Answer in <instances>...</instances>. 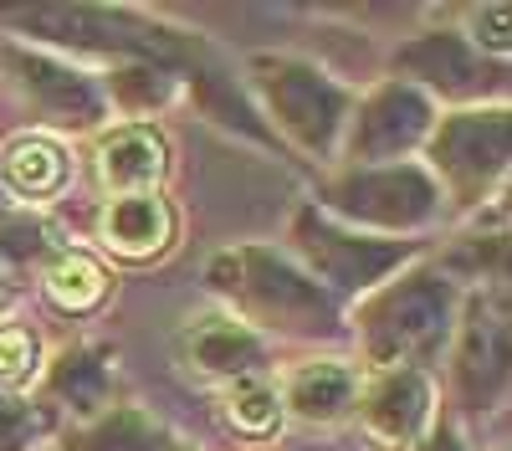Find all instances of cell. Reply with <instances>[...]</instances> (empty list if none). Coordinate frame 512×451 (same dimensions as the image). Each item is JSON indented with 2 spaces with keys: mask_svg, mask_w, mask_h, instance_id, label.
<instances>
[{
  "mask_svg": "<svg viewBox=\"0 0 512 451\" xmlns=\"http://www.w3.org/2000/svg\"><path fill=\"white\" fill-rule=\"evenodd\" d=\"M0 67L16 82V93L52 123V129H98L113 113L103 98V82L93 72H82L52 52H31V47H11L0 41Z\"/></svg>",
  "mask_w": 512,
  "mask_h": 451,
  "instance_id": "9",
  "label": "cell"
},
{
  "mask_svg": "<svg viewBox=\"0 0 512 451\" xmlns=\"http://www.w3.org/2000/svg\"><path fill=\"white\" fill-rule=\"evenodd\" d=\"M41 369H47V349H41L36 328L0 323V395H16V390L36 385Z\"/></svg>",
  "mask_w": 512,
  "mask_h": 451,
  "instance_id": "23",
  "label": "cell"
},
{
  "mask_svg": "<svg viewBox=\"0 0 512 451\" xmlns=\"http://www.w3.org/2000/svg\"><path fill=\"white\" fill-rule=\"evenodd\" d=\"M180 349H185V364L205 380H246V375H267V359H272V344L246 328L236 313H200L190 318V328L180 334Z\"/></svg>",
  "mask_w": 512,
  "mask_h": 451,
  "instance_id": "13",
  "label": "cell"
},
{
  "mask_svg": "<svg viewBox=\"0 0 512 451\" xmlns=\"http://www.w3.org/2000/svg\"><path fill=\"white\" fill-rule=\"evenodd\" d=\"M451 395L461 410L487 416L507 400V313L502 293L472 298L456 318V349H451Z\"/></svg>",
  "mask_w": 512,
  "mask_h": 451,
  "instance_id": "10",
  "label": "cell"
},
{
  "mask_svg": "<svg viewBox=\"0 0 512 451\" xmlns=\"http://www.w3.org/2000/svg\"><path fill=\"white\" fill-rule=\"evenodd\" d=\"M0 21L31 31L36 41H52V47L103 52L118 62H149L169 72H175V62L200 57L195 36L144 21L134 11H108V6H31V11H0Z\"/></svg>",
  "mask_w": 512,
  "mask_h": 451,
  "instance_id": "3",
  "label": "cell"
},
{
  "mask_svg": "<svg viewBox=\"0 0 512 451\" xmlns=\"http://www.w3.org/2000/svg\"><path fill=\"white\" fill-rule=\"evenodd\" d=\"M395 72H405V82L420 88L425 98L441 93L451 103H477V108L487 93H502V77H507L502 62H487L461 31H446V26L420 31L410 47H400Z\"/></svg>",
  "mask_w": 512,
  "mask_h": 451,
  "instance_id": "11",
  "label": "cell"
},
{
  "mask_svg": "<svg viewBox=\"0 0 512 451\" xmlns=\"http://www.w3.org/2000/svg\"><path fill=\"white\" fill-rule=\"evenodd\" d=\"M292 246L303 257L308 277L323 287V293H374L379 282H390L410 257H415V241H395V236H364L338 226L333 216H323L318 205H303L292 216Z\"/></svg>",
  "mask_w": 512,
  "mask_h": 451,
  "instance_id": "6",
  "label": "cell"
},
{
  "mask_svg": "<svg viewBox=\"0 0 512 451\" xmlns=\"http://www.w3.org/2000/svg\"><path fill=\"white\" fill-rule=\"evenodd\" d=\"M410 451H466V441L456 436V426H451V421H436V426L425 431Z\"/></svg>",
  "mask_w": 512,
  "mask_h": 451,
  "instance_id": "26",
  "label": "cell"
},
{
  "mask_svg": "<svg viewBox=\"0 0 512 451\" xmlns=\"http://www.w3.org/2000/svg\"><path fill=\"white\" fill-rule=\"evenodd\" d=\"M441 185L431 180V170L415 159L405 164H369V170H344L323 185V216H338L354 226H369L379 236L405 241L410 231H425L441 216Z\"/></svg>",
  "mask_w": 512,
  "mask_h": 451,
  "instance_id": "5",
  "label": "cell"
},
{
  "mask_svg": "<svg viewBox=\"0 0 512 451\" xmlns=\"http://www.w3.org/2000/svg\"><path fill=\"white\" fill-rule=\"evenodd\" d=\"M16 308V277H11V267L0 262V323H6V313Z\"/></svg>",
  "mask_w": 512,
  "mask_h": 451,
  "instance_id": "27",
  "label": "cell"
},
{
  "mask_svg": "<svg viewBox=\"0 0 512 451\" xmlns=\"http://www.w3.org/2000/svg\"><path fill=\"white\" fill-rule=\"evenodd\" d=\"M41 293H47V303L67 318H82V313H98L113 293V277L108 267L93 257V252H72V246H62V252L47 262V272H41Z\"/></svg>",
  "mask_w": 512,
  "mask_h": 451,
  "instance_id": "19",
  "label": "cell"
},
{
  "mask_svg": "<svg viewBox=\"0 0 512 451\" xmlns=\"http://www.w3.org/2000/svg\"><path fill=\"white\" fill-rule=\"evenodd\" d=\"M210 287L231 303V313L256 334H287V339H328L344 328L338 298L287 262L272 246H231L210 262Z\"/></svg>",
  "mask_w": 512,
  "mask_h": 451,
  "instance_id": "2",
  "label": "cell"
},
{
  "mask_svg": "<svg viewBox=\"0 0 512 451\" xmlns=\"http://www.w3.org/2000/svg\"><path fill=\"white\" fill-rule=\"evenodd\" d=\"M436 129V98H425L420 88H410L405 77H390L379 88L354 103L349 129H344V149L349 170H369V164H405L415 149H425Z\"/></svg>",
  "mask_w": 512,
  "mask_h": 451,
  "instance_id": "8",
  "label": "cell"
},
{
  "mask_svg": "<svg viewBox=\"0 0 512 451\" xmlns=\"http://www.w3.org/2000/svg\"><path fill=\"white\" fill-rule=\"evenodd\" d=\"M52 431V410L21 400V395H0V451H36V441Z\"/></svg>",
  "mask_w": 512,
  "mask_h": 451,
  "instance_id": "24",
  "label": "cell"
},
{
  "mask_svg": "<svg viewBox=\"0 0 512 451\" xmlns=\"http://www.w3.org/2000/svg\"><path fill=\"white\" fill-rule=\"evenodd\" d=\"M67 451H169V436L139 405H108L98 421L67 436Z\"/></svg>",
  "mask_w": 512,
  "mask_h": 451,
  "instance_id": "20",
  "label": "cell"
},
{
  "mask_svg": "<svg viewBox=\"0 0 512 451\" xmlns=\"http://www.w3.org/2000/svg\"><path fill=\"white\" fill-rule=\"evenodd\" d=\"M359 369L349 359H303L297 369H287L282 380V416H297L308 426H333L354 416L359 405Z\"/></svg>",
  "mask_w": 512,
  "mask_h": 451,
  "instance_id": "16",
  "label": "cell"
},
{
  "mask_svg": "<svg viewBox=\"0 0 512 451\" xmlns=\"http://www.w3.org/2000/svg\"><path fill=\"white\" fill-rule=\"evenodd\" d=\"M359 421L384 451H410L436 426V385L425 369H384L359 385Z\"/></svg>",
  "mask_w": 512,
  "mask_h": 451,
  "instance_id": "12",
  "label": "cell"
},
{
  "mask_svg": "<svg viewBox=\"0 0 512 451\" xmlns=\"http://www.w3.org/2000/svg\"><path fill=\"white\" fill-rule=\"evenodd\" d=\"M98 241L118 262H159L180 241V216L164 200V190L149 195H113L98 216Z\"/></svg>",
  "mask_w": 512,
  "mask_h": 451,
  "instance_id": "14",
  "label": "cell"
},
{
  "mask_svg": "<svg viewBox=\"0 0 512 451\" xmlns=\"http://www.w3.org/2000/svg\"><path fill=\"white\" fill-rule=\"evenodd\" d=\"M72 185V154L57 134H16L0 149V190L26 200V205H47L62 200Z\"/></svg>",
  "mask_w": 512,
  "mask_h": 451,
  "instance_id": "18",
  "label": "cell"
},
{
  "mask_svg": "<svg viewBox=\"0 0 512 451\" xmlns=\"http://www.w3.org/2000/svg\"><path fill=\"white\" fill-rule=\"evenodd\" d=\"M11 216V205H6V190H0V221H6Z\"/></svg>",
  "mask_w": 512,
  "mask_h": 451,
  "instance_id": "28",
  "label": "cell"
},
{
  "mask_svg": "<svg viewBox=\"0 0 512 451\" xmlns=\"http://www.w3.org/2000/svg\"><path fill=\"white\" fill-rule=\"evenodd\" d=\"M425 154V170L451 205H482L507 175V108H461L436 118Z\"/></svg>",
  "mask_w": 512,
  "mask_h": 451,
  "instance_id": "7",
  "label": "cell"
},
{
  "mask_svg": "<svg viewBox=\"0 0 512 451\" xmlns=\"http://www.w3.org/2000/svg\"><path fill=\"white\" fill-rule=\"evenodd\" d=\"M251 82L267 103V118L282 129L292 149L328 159L344 144L349 113H354V93L344 82L323 77L313 62H297V57H251Z\"/></svg>",
  "mask_w": 512,
  "mask_h": 451,
  "instance_id": "4",
  "label": "cell"
},
{
  "mask_svg": "<svg viewBox=\"0 0 512 451\" xmlns=\"http://www.w3.org/2000/svg\"><path fill=\"white\" fill-rule=\"evenodd\" d=\"M93 164L113 195H149L169 175V144L154 123H113L93 144Z\"/></svg>",
  "mask_w": 512,
  "mask_h": 451,
  "instance_id": "15",
  "label": "cell"
},
{
  "mask_svg": "<svg viewBox=\"0 0 512 451\" xmlns=\"http://www.w3.org/2000/svg\"><path fill=\"white\" fill-rule=\"evenodd\" d=\"M221 416L246 441H272L282 431V395L267 375H246L221 390Z\"/></svg>",
  "mask_w": 512,
  "mask_h": 451,
  "instance_id": "22",
  "label": "cell"
},
{
  "mask_svg": "<svg viewBox=\"0 0 512 451\" xmlns=\"http://www.w3.org/2000/svg\"><path fill=\"white\" fill-rule=\"evenodd\" d=\"M175 93H180V77L169 67H149V62H118L103 82L108 108H118L128 123L154 118L164 103H175Z\"/></svg>",
  "mask_w": 512,
  "mask_h": 451,
  "instance_id": "21",
  "label": "cell"
},
{
  "mask_svg": "<svg viewBox=\"0 0 512 451\" xmlns=\"http://www.w3.org/2000/svg\"><path fill=\"white\" fill-rule=\"evenodd\" d=\"M507 21H512V11L502 6V0H492V6H472V11H466V41H472V47L482 52V57H507Z\"/></svg>",
  "mask_w": 512,
  "mask_h": 451,
  "instance_id": "25",
  "label": "cell"
},
{
  "mask_svg": "<svg viewBox=\"0 0 512 451\" xmlns=\"http://www.w3.org/2000/svg\"><path fill=\"white\" fill-rule=\"evenodd\" d=\"M41 400L72 410L82 426L98 421L113 405V354L93 349V344L62 349L47 369H41Z\"/></svg>",
  "mask_w": 512,
  "mask_h": 451,
  "instance_id": "17",
  "label": "cell"
},
{
  "mask_svg": "<svg viewBox=\"0 0 512 451\" xmlns=\"http://www.w3.org/2000/svg\"><path fill=\"white\" fill-rule=\"evenodd\" d=\"M456 318H461V293L451 272L400 267L354 308L359 354L374 375H384V369H425L431 375V364L456 334Z\"/></svg>",
  "mask_w": 512,
  "mask_h": 451,
  "instance_id": "1",
  "label": "cell"
}]
</instances>
